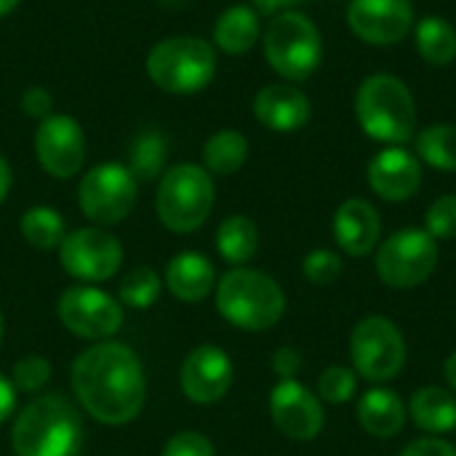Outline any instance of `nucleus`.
<instances>
[{
	"label": "nucleus",
	"instance_id": "obj_1",
	"mask_svg": "<svg viewBox=\"0 0 456 456\" xmlns=\"http://www.w3.org/2000/svg\"><path fill=\"white\" fill-rule=\"evenodd\" d=\"M69 385L86 414L102 425L134 422L147 401V377L139 355L120 342H96L69 369Z\"/></svg>",
	"mask_w": 456,
	"mask_h": 456
},
{
	"label": "nucleus",
	"instance_id": "obj_2",
	"mask_svg": "<svg viewBox=\"0 0 456 456\" xmlns=\"http://www.w3.org/2000/svg\"><path fill=\"white\" fill-rule=\"evenodd\" d=\"M86 430L80 411L61 395L29 401L13 419L11 446L16 456H80Z\"/></svg>",
	"mask_w": 456,
	"mask_h": 456
},
{
	"label": "nucleus",
	"instance_id": "obj_3",
	"mask_svg": "<svg viewBox=\"0 0 456 456\" xmlns=\"http://www.w3.org/2000/svg\"><path fill=\"white\" fill-rule=\"evenodd\" d=\"M219 315L248 334L275 329L286 315V294L275 278L251 267H232L216 281Z\"/></svg>",
	"mask_w": 456,
	"mask_h": 456
},
{
	"label": "nucleus",
	"instance_id": "obj_4",
	"mask_svg": "<svg viewBox=\"0 0 456 456\" xmlns=\"http://www.w3.org/2000/svg\"><path fill=\"white\" fill-rule=\"evenodd\" d=\"M355 118L366 136L390 147H401L417 136L414 94L390 72L363 77L355 94Z\"/></svg>",
	"mask_w": 456,
	"mask_h": 456
},
{
	"label": "nucleus",
	"instance_id": "obj_5",
	"mask_svg": "<svg viewBox=\"0 0 456 456\" xmlns=\"http://www.w3.org/2000/svg\"><path fill=\"white\" fill-rule=\"evenodd\" d=\"M216 190L211 174L198 163L171 166L158 184L155 208L166 230L176 235L195 232L214 211Z\"/></svg>",
	"mask_w": 456,
	"mask_h": 456
},
{
	"label": "nucleus",
	"instance_id": "obj_6",
	"mask_svg": "<svg viewBox=\"0 0 456 456\" xmlns=\"http://www.w3.org/2000/svg\"><path fill=\"white\" fill-rule=\"evenodd\" d=\"M265 59L286 80H307L323 61V37L315 21L299 11H281L270 19L265 35Z\"/></svg>",
	"mask_w": 456,
	"mask_h": 456
},
{
	"label": "nucleus",
	"instance_id": "obj_7",
	"mask_svg": "<svg viewBox=\"0 0 456 456\" xmlns=\"http://www.w3.org/2000/svg\"><path fill=\"white\" fill-rule=\"evenodd\" d=\"M147 75L168 94H198L216 75V51L203 37H166L150 51Z\"/></svg>",
	"mask_w": 456,
	"mask_h": 456
},
{
	"label": "nucleus",
	"instance_id": "obj_8",
	"mask_svg": "<svg viewBox=\"0 0 456 456\" xmlns=\"http://www.w3.org/2000/svg\"><path fill=\"white\" fill-rule=\"evenodd\" d=\"M438 256V240L428 230L403 227L377 246L374 267L387 289L411 291L433 278Z\"/></svg>",
	"mask_w": 456,
	"mask_h": 456
},
{
	"label": "nucleus",
	"instance_id": "obj_9",
	"mask_svg": "<svg viewBox=\"0 0 456 456\" xmlns=\"http://www.w3.org/2000/svg\"><path fill=\"white\" fill-rule=\"evenodd\" d=\"M406 358V339L398 323H393L385 315H369L358 321V326L350 334L353 371L371 385H385L395 379L403 371Z\"/></svg>",
	"mask_w": 456,
	"mask_h": 456
},
{
	"label": "nucleus",
	"instance_id": "obj_10",
	"mask_svg": "<svg viewBox=\"0 0 456 456\" xmlns=\"http://www.w3.org/2000/svg\"><path fill=\"white\" fill-rule=\"evenodd\" d=\"M139 182L123 163H99L77 184V206L96 227L123 222L136 206Z\"/></svg>",
	"mask_w": 456,
	"mask_h": 456
},
{
	"label": "nucleus",
	"instance_id": "obj_11",
	"mask_svg": "<svg viewBox=\"0 0 456 456\" xmlns=\"http://www.w3.org/2000/svg\"><path fill=\"white\" fill-rule=\"evenodd\" d=\"M56 315L61 326L88 342H107L123 326V305L96 286H69L59 294Z\"/></svg>",
	"mask_w": 456,
	"mask_h": 456
},
{
	"label": "nucleus",
	"instance_id": "obj_12",
	"mask_svg": "<svg viewBox=\"0 0 456 456\" xmlns=\"http://www.w3.org/2000/svg\"><path fill=\"white\" fill-rule=\"evenodd\" d=\"M59 262L67 275L83 283L110 281L123 265L120 240L104 227H80L64 235L59 246Z\"/></svg>",
	"mask_w": 456,
	"mask_h": 456
},
{
	"label": "nucleus",
	"instance_id": "obj_13",
	"mask_svg": "<svg viewBox=\"0 0 456 456\" xmlns=\"http://www.w3.org/2000/svg\"><path fill=\"white\" fill-rule=\"evenodd\" d=\"M273 425L289 441H315L326 428V411L315 393H310L299 379H281L270 393Z\"/></svg>",
	"mask_w": 456,
	"mask_h": 456
},
{
	"label": "nucleus",
	"instance_id": "obj_14",
	"mask_svg": "<svg viewBox=\"0 0 456 456\" xmlns=\"http://www.w3.org/2000/svg\"><path fill=\"white\" fill-rule=\"evenodd\" d=\"M35 155L45 174L56 179L75 176L86 163V134L69 115H48L35 131Z\"/></svg>",
	"mask_w": 456,
	"mask_h": 456
},
{
	"label": "nucleus",
	"instance_id": "obj_15",
	"mask_svg": "<svg viewBox=\"0 0 456 456\" xmlns=\"http://www.w3.org/2000/svg\"><path fill=\"white\" fill-rule=\"evenodd\" d=\"M347 27L369 45H395L414 29L411 0H350Z\"/></svg>",
	"mask_w": 456,
	"mask_h": 456
},
{
	"label": "nucleus",
	"instance_id": "obj_16",
	"mask_svg": "<svg viewBox=\"0 0 456 456\" xmlns=\"http://www.w3.org/2000/svg\"><path fill=\"white\" fill-rule=\"evenodd\" d=\"M232 379H235L232 358L216 345H200L192 353H187L179 371V385L184 398L198 406L219 403L230 393Z\"/></svg>",
	"mask_w": 456,
	"mask_h": 456
},
{
	"label": "nucleus",
	"instance_id": "obj_17",
	"mask_svg": "<svg viewBox=\"0 0 456 456\" xmlns=\"http://www.w3.org/2000/svg\"><path fill=\"white\" fill-rule=\"evenodd\" d=\"M369 187L387 203H403L422 187V163L406 147H385L369 160Z\"/></svg>",
	"mask_w": 456,
	"mask_h": 456
},
{
	"label": "nucleus",
	"instance_id": "obj_18",
	"mask_svg": "<svg viewBox=\"0 0 456 456\" xmlns=\"http://www.w3.org/2000/svg\"><path fill=\"white\" fill-rule=\"evenodd\" d=\"M331 232H334L337 246L347 256H355V259L369 256L379 246V235H382L379 211L363 198H350L337 208Z\"/></svg>",
	"mask_w": 456,
	"mask_h": 456
},
{
	"label": "nucleus",
	"instance_id": "obj_19",
	"mask_svg": "<svg viewBox=\"0 0 456 456\" xmlns=\"http://www.w3.org/2000/svg\"><path fill=\"white\" fill-rule=\"evenodd\" d=\"M254 115L265 128L291 134L307 126L313 110L305 91L291 83H273L254 96Z\"/></svg>",
	"mask_w": 456,
	"mask_h": 456
},
{
	"label": "nucleus",
	"instance_id": "obj_20",
	"mask_svg": "<svg viewBox=\"0 0 456 456\" xmlns=\"http://www.w3.org/2000/svg\"><path fill=\"white\" fill-rule=\"evenodd\" d=\"M355 411H358V425L363 428V433L379 441L395 438L409 422L406 403L401 401L395 390L385 385H374L371 390H366Z\"/></svg>",
	"mask_w": 456,
	"mask_h": 456
},
{
	"label": "nucleus",
	"instance_id": "obj_21",
	"mask_svg": "<svg viewBox=\"0 0 456 456\" xmlns=\"http://www.w3.org/2000/svg\"><path fill=\"white\" fill-rule=\"evenodd\" d=\"M179 302H203L216 289V270L211 259L200 251H182L166 267L163 283Z\"/></svg>",
	"mask_w": 456,
	"mask_h": 456
},
{
	"label": "nucleus",
	"instance_id": "obj_22",
	"mask_svg": "<svg viewBox=\"0 0 456 456\" xmlns=\"http://www.w3.org/2000/svg\"><path fill=\"white\" fill-rule=\"evenodd\" d=\"M409 419L428 436H446L456 430V395L446 387L425 385L406 403Z\"/></svg>",
	"mask_w": 456,
	"mask_h": 456
},
{
	"label": "nucleus",
	"instance_id": "obj_23",
	"mask_svg": "<svg viewBox=\"0 0 456 456\" xmlns=\"http://www.w3.org/2000/svg\"><path fill=\"white\" fill-rule=\"evenodd\" d=\"M259 35H262L259 13L251 5H232L214 24V43L230 56H240L251 51Z\"/></svg>",
	"mask_w": 456,
	"mask_h": 456
},
{
	"label": "nucleus",
	"instance_id": "obj_24",
	"mask_svg": "<svg viewBox=\"0 0 456 456\" xmlns=\"http://www.w3.org/2000/svg\"><path fill=\"white\" fill-rule=\"evenodd\" d=\"M216 251L219 256L232 265L243 267L248 265L259 251V227L246 214H232L216 227Z\"/></svg>",
	"mask_w": 456,
	"mask_h": 456
},
{
	"label": "nucleus",
	"instance_id": "obj_25",
	"mask_svg": "<svg viewBox=\"0 0 456 456\" xmlns=\"http://www.w3.org/2000/svg\"><path fill=\"white\" fill-rule=\"evenodd\" d=\"M419 56L433 67H449L456 59V29L444 16L428 13L417 21L414 29Z\"/></svg>",
	"mask_w": 456,
	"mask_h": 456
},
{
	"label": "nucleus",
	"instance_id": "obj_26",
	"mask_svg": "<svg viewBox=\"0 0 456 456\" xmlns=\"http://www.w3.org/2000/svg\"><path fill=\"white\" fill-rule=\"evenodd\" d=\"M248 158V139L240 131L224 128L203 144V168L216 176H230L243 168Z\"/></svg>",
	"mask_w": 456,
	"mask_h": 456
},
{
	"label": "nucleus",
	"instance_id": "obj_27",
	"mask_svg": "<svg viewBox=\"0 0 456 456\" xmlns=\"http://www.w3.org/2000/svg\"><path fill=\"white\" fill-rule=\"evenodd\" d=\"M19 230H21V238L37 248V251H53L61 246L64 235H67V227H64V216L51 208V206H32L21 214L19 219Z\"/></svg>",
	"mask_w": 456,
	"mask_h": 456
},
{
	"label": "nucleus",
	"instance_id": "obj_28",
	"mask_svg": "<svg viewBox=\"0 0 456 456\" xmlns=\"http://www.w3.org/2000/svg\"><path fill=\"white\" fill-rule=\"evenodd\" d=\"M417 158L436 171H456V126L433 123L417 134Z\"/></svg>",
	"mask_w": 456,
	"mask_h": 456
},
{
	"label": "nucleus",
	"instance_id": "obj_29",
	"mask_svg": "<svg viewBox=\"0 0 456 456\" xmlns=\"http://www.w3.org/2000/svg\"><path fill=\"white\" fill-rule=\"evenodd\" d=\"M166 155H168V144L163 139V134L158 131H144L131 142L128 150V171L134 174L136 182H152L158 176H163L166 171Z\"/></svg>",
	"mask_w": 456,
	"mask_h": 456
},
{
	"label": "nucleus",
	"instance_id": "obj_30",
	"mask_svg": "<svg viewBox=\"0 0 456 456\" xmlns=\"http://www.w3.org/2000/svg\"><path fill=\"white\" fill-rule=\"evenodd\" d=\"M163 289L160 275L152 267H134L123 281H120V305L131 310H147L158 302Z\"/></svg>",
	"mask_w": 456,
	"mask_h": 456
},
{
	"label": "nucleus",
	"instance_id": "obj_31",
	"mask_svg": "<svg viewBox=\"0 0 456 456\" xmlns=\"http://www.w3.org/2000/svg\"><path fill=\"white\" fill-rule=\"evenodd\" d=\"M358 393V374L353 366H329L318 377V398L331 406H345Z\"/></svg>",
	"mask_w": 456,
	"mask_h": 456
},
{
	"label": "nucleus",
	"instance_id": "obj_32",
	"mask_svg": "<svg viewBox=\"0 0 456 456\" xmlns=\"http://www.w3.org/2000/svg\"><path fill=\"white\" fill-rule=\"evenodd\" d=\"M342 273H345V262L331 248H315L302 262V275L313 286H331L342 278Z\"/></svg>",
	"mask_w": 456,
	"mask_h": 456
},
{
	"label": "nucleus",
	"instance_id": "obj_33",
	"mask_svg": "<svg viewBox=\"0 0 456 456\" xmlns=\"http://www.w3.org/2000/svg\"><path fill=\"white\" fill-rule=\"evenodd\" d=\"M51 379V361L40 355H27L13 363L11 382L16 393H40Z\"/></svg>",
	"mask_w": 456,
	"mask_h": 456
},
{
	"label": "nucleus",
	"instance_id": "obj_34",
	"mask_svg": "<svg viewBox=\"0 0 456 456\" xmlns=\"http://www.w3.org/2000/svg\"><path fill=\"white\" fill-rule=\"evenodd\" d=\"M425 230L436 240L456 238V195H441L425 211Z\"/></svg>",
	"mask_w": 456,
	"mask_h": 456
},
{
	"label": "nucleus",
	"instance_id": "obj_35",
	"mask_svg": "<svg viewBox=\"0 0 456 456\" xmlns=\"http://www.w3.org/2000/svg\"><path fill=\"white\" fill-rule=\"evenodd\" d=\"M160 456H216L214 444L198 430H182L166 441Z\"/></svg>",
	"mask_w": 456,
	"mask_h": 456
},
{
	"label": "nucleus",
	"instance_id": "obj_36",
	"mask_svg": "<svg viewBox=\"0 0 456 456\" xmlns=\"http://www.w3.org/2000/svg\"><path fill=\"white\" fill-rule=\"evenodd\" d=\"M398 456H456V446L449 444L446 438L438 436H425V438H414L409 441Z\"/></svg>",
	"mask_w": 456,
	"mask_h": 456
},
{
	"label": "nucleus",
	"instance_id": "obj_37",
	"mask_svg": "<svg viewBox=\"0 0 456 456\" xmlns=\"http://www.w3.org/2000/svg\"><path fill=\"white\" fill-rule=\"evenodd\" d=\"M21 110L29 115V118H35V120H45L48 115H51V110H53V96H51V91H45L43 86H32V88H27L24 94H21Z\"/></svg>",
	"mask_w": 456,
	"mask_h": 456
},
{
	"label": "nucleus",
	"instance_id": "obj_38",
	"mask_svg": "<svg viewBox=\"0 0 456 456\" xmlns=\"http://www.w3.org/2000/svg\"><path fill=\"white\" fill-rule=\"evenodd\" d=\"M273 371L278 374V379H297V374L302 371V355L294 347H278L273 353Z\"/></svg>",
	"mask_w": 456,
	"mask_h": 456
},
{
	"label": "nucleus",
	"instance_id": "obj_39",
	"mask_svg": "<svg viewBox=\"0 0 456 456\" xmlns=\"http://www.w3.org/2000/svg\"><path fill=\"white\" fill-rule=\"evenodd\" d=\"M16 387H13V382L8 379V377H3L0 374V425L16 411Z\"/></svg>",
	"mask_w": 456,
	"mask_h": 456
},
{
	"label": "nucleus",
	"instance_id": "obj_40",
	"mask_svg": "<svg viewBox=\"0 0 456 456\" xmlns=\"http://www.w3.org/2000/svg\"><path fill=\"white\" fill-rule=\"evenodd\" d=\"M259 13H281V11H294V5L305 0H251Z\"/></svg>",
	"mask_w": 456,
	"mask_h": 456
},
{
	"label": "nucleus",
	"instance_id": "obj_41",
	"mask_svg": "<svg viewBox=\"0 0 456 456\" xmlns=\"http://www.w3.org/2000/svg\"><path fill=\"white\" fill-rule=\"evenodd\" d=\"M11 166H8V160L0 155V203L5 200V195H8V190H11Z\"/></svg>",
	"mask_w": 456,
	"mask_h": 456
},
{
	"label": "nucleus",
	"instance_id": "obj_42",
	"mask_svg": "<svg viewBox=\"0 0 456 456\" xmlns=\"http://www.w3.org/2000/svg\"><path fill=\"white\" fill-rule=\"evenodd\" d=\"M444 377L449 382V390L456 395V350L446 358V363H444Z\"/></svg>",
	"mask_w": 456,
	"mask_h": 456
},
{
	"label": "nucleus",
	"instance_id": "obj_43",
	"mask_svg": "<svg viewBox=\"0 0 456 456\" xmlns=\"http://www.w3.org/2000/svg\"><path fill=\"white\" fill-rule=\"evenodd\" d=\"M21 0H0V16H5V13H11L16 5H19Z\"/></svg>",
	"mask_w": 456,
	"mask_h": 456
},
{
	"label": "nucleus",
	"instance_id": "obj_44",
	"mask_svg": "<svg viewBox=\"0 0 456 456\" xmlns=\"http://www.w3.org/2000/svg\"><path fill=\"white\" fill-rule=\"evenodd\" d=\"M160 3H163V5H182L184 0H160Z\"/></svg>",
	"mask_w": 456,
	"mask_h": 456
},
{
	"label": "nucleus",
	"instance_id": "obj_45",
	"mask_svg": "<svg viewBox=\"0 0 456 456\" xmlns=\"http://www.w3.org/2000/svg\"><path fill=\"white\" fill-rule=\"evenodd\" d=\"M3 334H5V321H3V313H0V342H3Z\"/></svg>",
	"mask_w": 456,
	"mask_h": 456
}]
</instances>
